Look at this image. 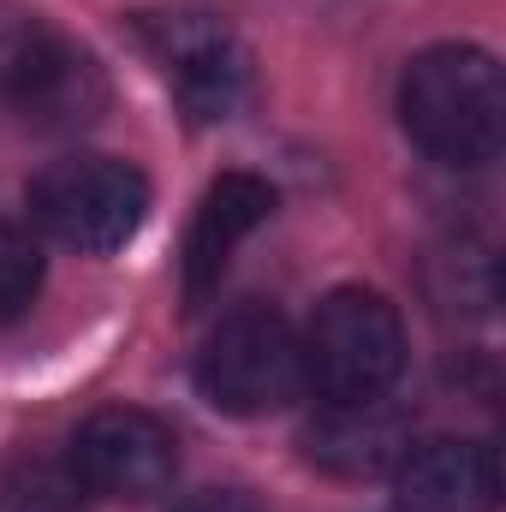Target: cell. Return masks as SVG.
Returning a JSON list of instances; mask_svg holds the SVG:
<instances>
[{
  "mask_svg": "<svg viewBox=\"0 0 506 512\" xmlns=\"http://www.w3.org/2000/svg\"><path fill=\"white\" fill-rule=\"evenodd\" d=\"M399 126L441 167H483L506 137V84L489 48H423L399 78Z\"/></svg>",
  "mask_w": 506,
  "mask_h": 512,
  "instance_id": "1",
  "label": "cell"
},
{
  "mask_svg": "<svg viewBox=\"0 0 506 512\" xmlns=\"http://www.w3.org/2000/svg\"><path fill=\"white\" fill-rule=\"evenodd\" d=\"M304 387H316L328 405H376L405 370V322L370 286H334L304 340Z\"/></svg>",
  "mask_w": 506,
  "mask_h": 512,
  "instance_id": "2",
  "label": "cell"
},
{
  "mask_svg": "<svg viewBox=\"0 0 506 512\" xmlns=\"http://www.w3.org/2000/svg\"><path fill=\"white\" fill-rule=\"evenodd\" d=\"M30 221L84 256H108L149 221V179L120 155H66L30 179Z\"/></svg>",
  "mask_w": 506,
  "mask_h": 512,
  "instance_id": "3",
  "label": "cell"
},
{
  "mask_svg": "<svg viewBox=\"0 0 506 512\" xmlns=\"http://www.w3.org/2000/svg\"><path fill=\"white\" fill-rule=\"evenodd\" d=\"M197 387L227 417H268L304 387V352L280 310L239 304L197 352Z\"/></svg>",
  "mask_w": 506,
  "mask_h": 512,
  "instance_id": "4",
  "label": "cell"
},
{
  "mask_svg": "<svg viewBox=\"0 0 506 512\" xmlns=\"http://www.w3.org/2000/svg\"><path fill=\"white\" fill-rule=\"evenodd\" d=\"M137 48L197 126L239 114V102L251 96V54L209 12H149L137 18Z\"/></svg>",
  "mask_w": 506,
  "mask_h": 512,
  "instance_id": "5",
  "label": "cell"
},
{
  "mask_svg": "<svg viewBox=\"0 0 506 512\" xmlns=\"http://www.w3.org/2000/svg\"><path fill=\"white\" fill-rule=\"evenodd\" d=\"M0 90L30 126L48 131L90 126L108 108V72L96 66V54L48 24H24L0 48Z\"/></svg>",
  "mask_w": 506,
  "mask_h": 512,
  "instance_id": "6",
  "label": "cell"
},
{
  "mask_svg": "<svg viewBox=\"0 0 506 512\" xmlns=\"http://www.w3.org/2000/svg\"><path fill=\"white\" fill-rule=\"evenodd\" d=\"M72 477L84 483V495H108V501H155L173 489L179 471V441L161 417L137 411V405H108L96 417L78 423L72 435Z\"/></svg>",
  "mask_w": 506,
  "mask_h": 512,
  "instance_id": "7",
  "label": "cell"
},
{
  "mask_svg": "<svg viewBox=\"0 0 506 512\" xmlns=\"http://www.w3.org/2000/svg\"><path fill=\"white\" fill-rule=\"evenodd\" d=\"M399 512H495L501 501V459L489 441H417L393 465Z\"/></svg>",
  "mask_w": 506,
  "mask_h": 512,
  "instance_id": "8",
  "label": "cell"
},
{
  "mask_svg": "<svg viewBox=\"0 0 506 512\" xmlns=\"http://www.w3.org/2000/svg\"><path fill=\"white\" fill-rule=\"evenodd\" d=\"M274 203H280L274 185L256 179V173H221V179L203 191L197 221H191V233H185V310H197V304L221 286L233 251L274 215Z\"/></svg>",
  "mask_w": 506,
  "mask_h": 512,
  "instance_id": "9",
  "label": "cell"
},
{
  "mask_svg": "<svg viewBox=\"0 0 506 512\" xmlns=\"http://www.w3.org/2000/svg\"><path fill=\"white\" fill-rule=\"evenodd\" d=\"M399 423L376 405H328V417L310 429V459L340 477H376L399 465Z\"/></svg>",
  "mask_w": 506,
  "mask_h": 512,
  "instance_id": "10",
  "label": "cell"
},
{
  "mask_svg": "<svg viewBox=\"0 0 506 512\" xmlns=\"http://www.w3.org/2000/svg\"><path fill=\"white\" fill-rule=\"evenodd\" d=\"M0 512H84V483L72 465L24 459L0 477Z\"/></svg>",
  "mask_w": 506,
  "mask_h": 512,
  "instance_id": "11",
  "label": "cell"
},
{
  "mask_svg": "<svg viewBox=\"0 0 506 512\" xmlns=\"http://www.w3.org/2000/svg\"><path fill=\"white\" fill-rule=\"evenodd\" d=\"M36 292H42V251L18 221L0 215V328L18 322L36 304Z\"/></svg>",
  "mask_w": 506,
  "mask_h": 512,
  "instance_id": "12",
  "label": "cell"
},
{
  "mask_svg": "<svg viewBox=\"0 0 506 512\" xmlns=\"http://www.w3.org/2000/svg\"><path fill=\"white\" fill-rule=\"evenodd\" d=\"M179 512H262L251 495H233V489H209V495H191Z\"/></svg>",
  "mask_w": 506,
  "mask_h": 512,
  "instance_id": "13",
  "label": "cell"
}]
</instances>
